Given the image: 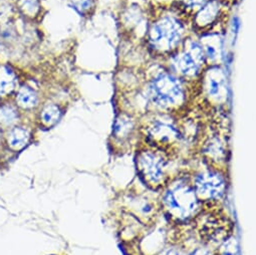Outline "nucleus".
<instances>
[{"label":"nucleus","instance_id":"obj_16","mask_svg":"<svg viewBox=\"0 0 256 255\" xmlns=\"http://www.w3.org/2000/svg\"><path fill=\"white\" fill-rule=\"evenodd\" d=\"M220 88V82H217L216 80L212 78L209 80V94H211L212 96H215L218 94Z\"/></svg>","mask_w":256,"mask_h":255},{"label":"nucleus","instance_id":"obj_1","mask_svg":"<svg viewBox=\"0 0 256 255\" xmlns=\"http://www.w3.org/2000/svg\"><path fill=\"white\" fill-rule=\"evenodd\" d=\"M153 100L162 108H170L179 104L183 100V88L174 76L163 74L158 76L151 84Z\"/></svg>","mask_w":256,"mask_h":255},{"label":"nucleus","instance_id":"obj_14","mask_svg":"<svg viewBox=\"0 0 256 255\" xmlns=\"http://www.w3.org/2000/svg\"><path fill=\"white\" fill-rule=\"evenodd\" d=\"M74 10L80 14L88 12L92 6V0H70Z\"/></svg>","mask_w":256,"mask_h":255},{"label":"nucleus","instance_id":"obj_9","mask_svg":"<svg viewBox=\"0 0 256 255\" xmlns=\"http://www.w3.org/2000/svg\"><path fill=\"white\" fill-rule=\"evenodd\" d=\"M30 140V133L26 129L22 126H16L8 133V145L14 150L22 149Z\"/></svg>","mask_w":256,"mask_h":255},{"label":"nucleus","instance_id":"obj_6","mask_svg":"<svg viewBox=\"0 0 256 255\" xmlns=\"http://www.w3.org/2000/svg\"><path fill=\"white\" fill-rule=\"evenodd\" d=\"M203 50L198 44L193 42L190 46L189 52H185L182 54H179L175 58V66L177 70L186 76H194L198 70L200 62H203Z\"/></svg>","mask_w":256,"mask_h":255},{"label":"nucleus","instance_id":"obj_2","mask_svg":"<svg viewBox=\"0 0 256 255\" xmlns=\"http://www.w3.org/2000/svg\"><path fill=\"white\" fill-rule=\"evenodd\" d=\"M164 200L169 212L179 219L190 217L197 208L196 194L186 185H178L169 190Z\"/></svg>","mask_w":256,"mask_h":255},{"label":"nucleus","instance_id":"obj_17","mask_svg":"<svg viewBox=\"0 0 256 255\" xmlns=\"http://www.w3.org/2000/svg\"><path fill=\"white\" fill-rule=\"evenodd\" d=\"M182 2L189 6H202L208 0H182Z\"/></svg>","mask_w":256,"mask_h":255},{"label":"nucleus","instance_id":"obj_13","mask_svg":"<svg viewBox=\"0 0 256 255\" xmlns=\"http://www.w3.org/2000/svg\"><path fill=\"white\" fill-rule=\"evenodd\" d=\"M18 8L24 16L34 18L38 14L40 6L38 0H18Z\"/></svg>","mask_w":256,"mask_h":255},{"label":"nucleus","instance_id":"obj_8","mask_svg":"<svg viewBox=\"0 0 256 255\" xmlns=\"http://www.w3.org/2000/svg\"><path fill=\"white\" fill-rule=\"evenodd\" d=\"M16 100L20 108L24 110H30L38 106V94L30 86H22L18 88V90H16Z\"/></svg>","mask_w":256,"mask_h":255},{"label":"nucleus","instance_id":"obj_5","mask_svg":"<svg viewBox=\"0 0 256 255\" xmlns=\"http://www.w3.org/2000/svg\"><path fill=\"white\" fill-rule=\"evenodd\" d=\"M196 187L199 194L207 198H219L225 191V181L222 176L214 172L201 174L196 180Z\"/></svg>","mask_w":256,"mask_h":255},{"label":"nucleus","instance_id":"obj_12","mask_svg":"<svg viewBox=\"0 0 256 255\" xmlns=\"http://www.w3.org/2000/svg\"><path fill=\"white\" fill-rule=\"evenodd\" d=\"M62 112L56 104H48L42 112V120L46 126H52L60 118Z\"/></svg>","mask_w":256,"mask_h":255},{"label":"nucleus","instance_id":"obj_10","mask_svg":"<svg viewBox=\"0 0 256 255\" xmlns=\"http://www.w3.org/2000/svg\"><path fill=\"white\" fill-rule=\"evenodd\" d=\"M151 137L161 143H169L176 140L178 138V134L172 126L164 124H157L153 126Z\"/></svg>","mask_w":256,"mask_h":255},{"label":"nucleus","instance_id":"obj_3","mask_svg":"<svg viewBox=\"0 0 256 255\" xmlns=\"http://www.w3.org/2000/svg\"><path fill=\"white\" fill-rule=\"evenodd\" d=\"M182 32V26L177 20L167 18L153 26L150 32V40L155 48L169 50L179 42Z\"/></svg>","mask_w":256,"mask_h":255},{"label":"nucleus","instance_id":"obj_15","mask_svg":"<svg viewBox=\"0 0 256 255\" xmlns=\"http://www.w3.org/2000/svg\"><path fill=\"white\" fill-rule=\"evenodd\" d=\"M221 255H238V245L235 239L228 240L222 246Z\"/></svg>","mask_w":256,"mask_h":255},{"label":"nucleus","instance_id":"obj_11","mask_svg":"<svg viewBox=\"0 0 256 255\" xmlns=\"http://www.w3.org/2000/svg\"><path fill=\"white\" fill-rule=\"evenodd\" d=\"M18 120V112L14 106L10 104L0 106V124L4 126H12L16 124Z\"/></svg>","mask_w":256,"mask_h":255},{"label":"nucleus","instance_id":"obj_7","mask_svg":"<svg viewBox=\"0 0 256 255\" xmlns=\"http://www.w3.org/2000/svg\"><path fill=\"white\" fill-rule=\"evenodd\" d=\"M18 86L16 72L8 64H0V98L12 94Z\"/></svg>","mask_w":256,"mask_h":255},{"label":"nucleus","instance_id":"obj_4","mask_svg":"<svg viewBox=\"0 0 256 255\" xmlns=\"http://www.w3.org/2000/svg\"><path fill=\"white\" fill-rule=\"evenodd\" d=\"M164 163L157 155L146 152L138 157V168L141 175L150 184H158L164 177Z\"/></svg>","mask_w":256,"mask_h":255},{"label":"nucleus","instance_id":"obj_18","mask_svg":"<svg viewBox=\"0 0 256 255\" xmlns=\"http://www.w3.org/2000/svg\"><path fill=\"white\" fill-rule=\"evenodd\" d=\"M163 255H181V254L176 250H168Z\"/></svg>","mask_w":256,"mask_h":255}]
</instances>
